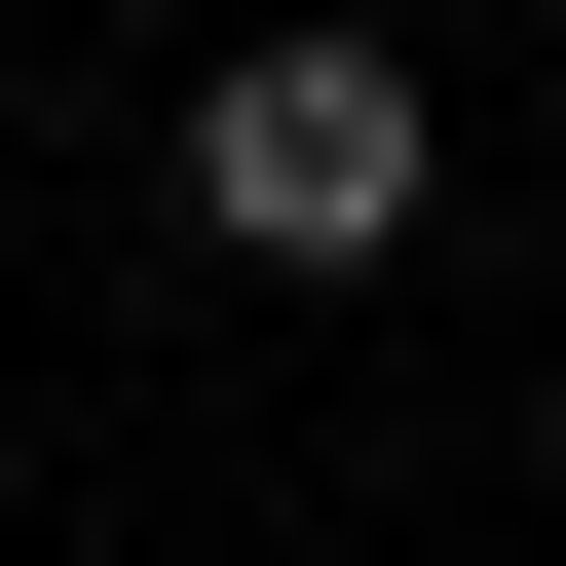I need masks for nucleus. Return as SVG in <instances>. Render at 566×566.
Instances as JSON below:
<instances>
[{
	"label": "nucleus",
	"instance_id": "1",
	"mask_svg": "<svg viewBox=\"0 0 566 566\" xmlns=\"http://www.w3.org/2000/svg\"><path fill=\"white\" fill-rule=\"evenodd\" d=\"M189 227L227 264H378L416 227V39H227L189 76Z\"/></svg>",
	"mask_w": 566,
	"mask_h": 566
}]
</instances>
